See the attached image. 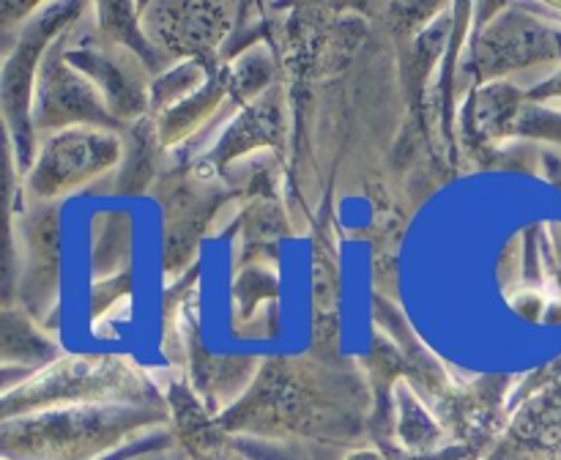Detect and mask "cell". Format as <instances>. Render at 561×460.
<instances>
[]
</instances>
